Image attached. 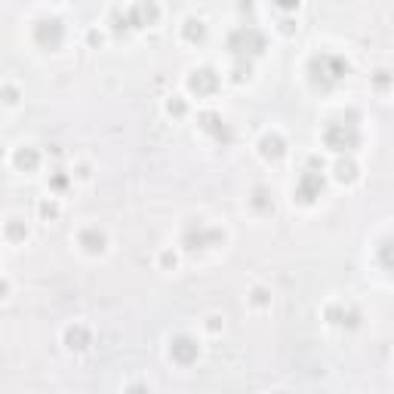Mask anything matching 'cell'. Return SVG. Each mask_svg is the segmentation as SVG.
Here are the masks:
<instances>
[{"label":"cell","mask_w":394,"mask_h":394,"mask_svg":"<svg viewBox=\"0 0 394 394\" xmlns=\"http://www.w3.org/2000/svg\"><path fill=\"white\" fill-rule=\"evenodd\" d=\"M348 74V62L342 56H333V53H317L308 59V80L315 90H333L342 77Z\"/></svg>","instance_id":"1"},{"label":"cell","mask_w":394,"mask_h":394,"mask_svg":"<svg viewBox=\"0 0 394 394\" xmlns=\"http://www.w3.org/2000/svg\"><path fill=\"white\" fill-rule=\"evenodd\" d=\"M265 47H268L265 34L252 25H241L228 34V53H232L234 59H256V56L265 53Z\"/></svg>","instance_id":"2"},{"label":"cell","mask_w":394,"mask_h":394,"mask_svg":"<svg viewBox=\"0 0 394 394\" xmlns=\"http://www.w3.org/2000/svg\"><path fill=\"white\" fill-rule=\"evenodd\" d=\"M324 145L336 154H348L361 145V132L354 123H345V121H330L324 126Z\"/></svg>","instance_id":"3"},{"label":"cell","mask_w":394,"mask_h":394,"mask_svg":"<svg viewBox=\"0 0 394 394\" xmlns=\"http://www.w3.org/2000/svg\"><path fill=\"white\" fill-rule=\"evenodd\" d=\"M31 40L40 50H47V53H56V50L65 43V25H62V19H56V16L37 19L34 25H31Z\"/></svg>","instance_id":"4"},{"label":"cell","mask_w":394,"mask_h":394,"mask_svg":"<svg viewBox=\"0 0 394 394\" xmlns=\"http://www.w3.org/2000/svg\"><path fill=\"white\" fill-rule=\"evenodd\" d=\"M185 86H188V93L197 96V99H210V96H215V90L222 86V77L215 68H210V65H200V68L188 71Z\"/></svg>","instance_id":"5"},{"label":"cell","mask_w":394,"mask_h":394,"mask_svg":"<svg viewBox=\"0 0 394 394\" xmlns=\"http://www.w3.org/2000/svg\"><path fill=\"white\" fill-rule=\"evenodd\" d=\"M182 243H185V250H191V252L213 250V247H222V243H225V232L215 225H191V228H185Z\"/></svg>","instance_id":"6"},{"label":"cell","mask_w":394,"mask_h":394,"mask_svg":"<svg viewBox=\"0 0 394 394\" xmlns=\"http://www.w3.org/2000/svg\"><path fill=\"white\" fill-rule=\"evenodd\" d=\"M324 185H326L324 169H305V173L299 176V179H296L293 200H296V204H302V206H311L317 197H321Z\"/></svg>","instance_id":"7"},{"label":"cell","mask_w":394,"mask_h":394,"mask_svg":"<svg viewBox=\"0 0 394 394\" xmlns=\"http://www.w3.org/2000/svg\"><path fill=\"white\" fill-rule=\"evenodd\" d=\"M123 13H126V22H130V31L132 28H154L163 16L158 0H136V3H130Z\"/></svg>","instance_id":"8"},{"label":"cell","mask_w":394,"mask_h":394,"mask_svg":"<svg viewBox=\"0 0 394 394\" xmlns=\"http://www.w3.org/2000/svg\"><path fill=\"white\" fill-rule=\"evenodd\" d=\"M197 358H200V342L195 336L179 333V336L169 339V361L176 367H191V363H197Z\"/></svg>","instance_id":"9"},{"label":"cell","mask_w":394,"mask_h":394,"mask_svg":"<svg viewBox=\"0 0 394 394\" xmlns=\"http://www.w3.org/2000/svg\"><path fill=\"white\" fill-rule=\"evenodd\" d=\"M256 151H259V158H262L265 163H280L287 158V139L280 136L278 130H268V132H262L259 136V142H256Z\"/></svg>","instance_id":"10"},{"label":"cell","mask_w":394,"mask_h":394,"mask_svg":"<svg viewBox=\"0 0 394 394\" xmlns=\"http://www.w3.org/2000/svg\"><path fill=\"white\" fill-rule=\"evenodd\" d=\"M77 247L86 252V256H105L108 252V234L102 232L99 225H86L77 232Z\"/></svg>","instance_id":"11"},{"label":"cell","mask_w":394,"mask_h":394,"mask_svg":"<svg viewBox=\"0 0 394 394\" xmlns=\"http://www.w3.org/2000/svg\"><path fill=\"white\" fill-rule=\"evenodd\" d=\"M62 345L68 348V351H86V348L93 345V333H90V326L86 324H80V321H74V324H68L62 330Z\"/></svg>","instance_id":"12"},{"label":"cell","mask_w":394,"mask_h":394,"mask_svg":"<svg viewBox=\"0 0 394 394\" xmlns=\"http://www.w3.org/2000/svg\"><path fill=\"white\" fill-rule=\"evenodd\" d=\"M206 34H210V28H206V22L200 16H185L182 25H179V37L182 43H188V47H197V43L206 40Z\"/></svg>","instance_id":"13"},{"label":"cell","mask_w":394,"mask_h":394,"mask_svg":"<svg viewBox=\"0 0 394 394\" xmlns=\"http://www.w3.org/2000/svg\"><path fill=\"white\" fill-rule=\"evenodd\" d=\"M324 321L330 326H358V311L348 308L345 302H330L324 308Z\"/></svg>","instance_id":"14"},{"label":"cell","mask_w":394,"mask_h":394,"mask_svg":"<svg viewBox=\"0 0 394 394\" xmlns=\"http://www.w3.org/2000/svg\"><path fill=\"white\" fill-rule=\"evenodd\" d=\"M197 126L206 132V136H213L215 142H222V136H225V142L232 139V132H228V126H225V121H222L219 111H200V114H197Z\"/></svg>","instance_id":"15"},{"label":"cell","mask_w":394,"mask_h":394,"mask_svg":"<svg viewBox=\"0 0 394 394\" xmlns=\"http://www.w3.org/2000/svg\"><path fill=\"white\" fill-rule=\"evenodd\" d=\"M13 167H16L19 173H37V169H40V151H37L34 145H19L16 151H13Z\"/></svg>","instance_id":"16"},{"label":"cell","mask_w":394,"mask_h":394,"mask_svg":"<svg viewBox=\"0 0 394 394\" xmlns=\"http://www.w3.org/2000/svg\"><path fill=\"white\" fill-rule=\"evenodd\" d=\"M333 179L339 185H358L361 182V167L354 158H339L333 163Z\"/></svg>","instance_id":"17"},{"label":"cell","mask_w":394,"mask_h":394,"mask_svg":"<svg viewBox=\"0 0 394 394\" xmlns=\"http://www.w3.org/2000/svg\"><path fill=\"white\" fill-rule=\"evenodd\" d=\"M250 206H252V213H259V215H271L274 213V195H271L268 185H252Z\"/></svg>","instance_id":"18"},{"label":"cell","mask_w":394,"mask_h":394,"mask_svg":"<svg viewBox=\"0 0 394 394\" xmlns=\"http://www.w3.org/2000/svg\"><path fill=\"white\" fill-rule=\"evenodd\" d=\"M3 237H6V243L19 247V243H25L28 237H31V228H28V222L22 219V215H13V219H6V225H3Z\"/></svg>","instance_id":"19"},{"label":"cell","mask_w":394,"mask_h":394,"mask_svg":"<svg viewBox=\"0 0 394 394\" xmlns=\"http://www.w3.org/2000/svg\"><path fill=\"white\" fill-rule=\"evenodd\" d=\"M37 215H40V222H56L59 215H62V204H59V197L50 195V197L37 200Z\"/></svg>","instance_id":"20"},{"label":"cell","mask_w":394,"mask_h":394,"mask_svg":"<svg viewBox=\"0 0 394 394\" xmlns=\"http://www.w3.org/2000/svg\"><path fill=\"white\" fill-rule=\"evenodd\" d=\"M247 302H250V308H256V311H268V308H271V289L265 287V284L250 287Z\"/></svg>","instance_id":"21"},{"label":"cell","mask_w":394,"mask_h":394,"mask_svg":"<svg viewBox=\"0 0 394 394\" xmlns=\"http://www.w3.org/2000/svg\"><path fill=\"white\" fill-rule=\"evenodd\" d=\"M163 111H167V117H173V121H182V117L188 114V102H185V96H167V99H163Z\"/></svg>","instance_id":"22"},{"label":"cell","mask_w":394,"mask_h":394,"mask_svg":"<svg viewBox=\"0 0 394 394\" xmlns=\"http://www.w3.org/2000/svg\"><path fill=\"white\" fill-rule=\"evenodd\" d=\"M22 86L19 84H0V102H3L6 108H19L22 105Z\"/></svg>","instance_id":"23"},{"label":"cell","mask_w":394,"mask_h":394,"mask_svg":"<svg viewBox=\"0 0 394 394\" xmlns=\"http://www.w3.org/2000/svg\"><path fill=\"white\" fill-rule=\"evenodd\" d=\"M158 268L160 271H176L179 268V252H176L173 247H163L158 252Z\"/></svg>","instance_id":"24"},{"label":"cell","mask_w":394,"mask_h":394,"mask_svg":"<svg viewBox=\"0 0 394 394\" xmlns=\"http://www.w3.org/2000/svg\"><path fill=\"white\" fill-rule=\"evenodd\" d=\"M204 333H210V336H222V333H225V317H222L219 311H210V315L204 317Z\"/></svg>","instance_id":"25"},{"label":"cell","mask_w":394,"mask_h":394,"mask_svg":"<svg viewBox=\"0 0 394 394\" xmlns=\"http://www.w3.org/2000/svg\"><path fill=\"white\" fill-rule=\"evenodd\" d=\"M252 74L250 59H234V68H232V84H247Z\"/></svg>","instance_id":"26"},{"label":"cell","mask_w":394,"mask_h":394,"mask_svg":"<svg viewBox=\"0 0 394 394\" xmlns=\"http://www.w3.org/2000/svg\"><path fill=\"white\" fill-rule=\"evenodd\" d=\"M74 179H71V173H56L53 179H50V191H53V195H62L65 188H68Z\"/></svg>","instance_id":"27"},{"label":"cell","mask_w":394,"mask_h":394,"mask_svg":"<svg viewBox=\"0 0 394 394\" xmlns=\"http://www.w3.org/2000/svg\"><path fill=\"white\" fill-rule=\"evenodd\" d=\"M71 179L74 182H90L93 179V167H90V163H74Z\"/></svg>","instance_id":"28"},{"label":"cell","mask_w":394,"mask_h":394,"mask_svg":"<svg viewBox=\"0 0 394 394\" xmlns=\"http://www.w3.org/2000/svg\"><path fill=\"white\" fill-rule=\"evenodd\" d=\"M278 31L284 34V37H296V34H299V25H296V19H289V16H287V19H280V22H278Z\"/></svg>","instance_id":"29"},{"label":"cell","mask_w":394,"mask_h":394,"mask_svg":"<svg viewBox=\"0 0 394 394\" xmlns=\"http://www.w3.org/2000/svg\"><path fill=\"white\" fill-rule=\"evenodd\" d=\"M86 43H90L93 50H99L102 43H105V34H102L99 28H90V31H86Z\"/></svg>","instance_id":"30"},{"label":"cell","mask_w":394,"mask_h":394,"mask_svg":"<svg viewBox=\"0 0 394 394\" xmlns=\"http://www.w3.org/2000/svg\"><path fill=\"white\" fill-rule=\"evenodd\" d=\"M271 3L278 6L280 13H296V10L302 6V0H271Z\"/></svg>","instance_id":"31"},{"label":"cell","mask_w":394,"mask_h":394,"mask_svg":"<svg viewBox=\"0 0 394 394\" xmlns=\"http://www.w3.org/2000/svg\"><path fill=\"white\" fill-rule=\"evenodd\" d=\"M13 296V284H10V278H0V302H6Z\"/></svg>","instance_id":"32"},{"label":"cell","mask_w":394,"mask_h":394,"mask_svg":"<svg viewBox=\"0 0 394 394\" xmlns=\"http://www.w3.org/2000/svg\"><path fill=\"white\" fill-rule=\"evenodd\" d=\"M376 90H382V93L388 90V71H379L376 74Z\"/></svg>","instance_id":"33"},{"label":"cell","mask_w":394,"mask_h":394,"mask_svg":"<svg viewBox=\"0 0 394 394\" xmlns=\"http://www.w3.org/2000/svg\"><path fill=\"white\" fill-rule=\"evenodd\" d=\"M237 10H241V13H252V0H237Z\"/></svg>","instance_id":"34"},{"label":"cell","mask_w":394,"mask_h":394,"mask_svg":"<svg viewBox=\"0 0 394 394\" xmlns=\"http://www.w3.org/2000/svg\"><path fill=\"white\" fill-rule=\"evenodd\" d=\"M3 158H6V145L0 142V163H3Z\"/></svg>","instance_id":"35"}]
</instances>
